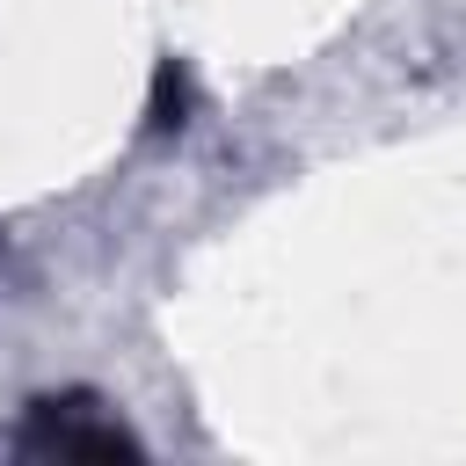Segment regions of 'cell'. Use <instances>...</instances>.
<instances>
[{"label":"cell","instance_id":"1","mask_svg":"<svg viewBox=\"0 0 466 466\" xmlns=\"http://www.w3.org/2000/svg\"><path fill=\"white\" fill-rule=\"evenodd\" d=\"M22 451H58V459H116V451H138V437L95 400V393H44L29 400V422H22Z\"/></svg>","mask_w":466,"mask_h":466},{"label":"cell","instance_id":"2","mask_svg":"<svg viewBox=\"0 0 466 466\" xmlns=\"http://www.w3.org/2000/svg\"><path fill=\"white\" fill-rule=\"evenodd\" d=\"M146 124H153V131H182V124H189V73H182L175 58H160V73H153V109H146Z\"/></svg>","mask_w":466,"mask_h":466}]
</instances>
